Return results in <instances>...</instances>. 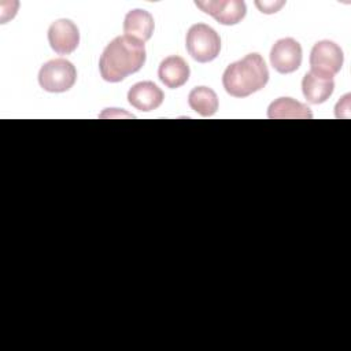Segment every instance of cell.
Here are the masks:
<instances>
[{
    "label": "cell",
    "instance_id": "obj_14",
    "mask_svg": "<svg viewBox=\"0 0 351 351\" xmlns=\"http://www.w3.org/2000/svg\"><path fill=\"white\" fill-rule=\"evenodd\" d=\"M189 107L202 117H211L218 110V96L208 86H195L188 95Z\"/></svg>",
    "mask_w": 351,
    "mask_h": 351
},
{
    "label": "cell",
    "instance_id": "obj_11",
    "mask_svg": "<svg viewBox=\"0 0 351 351\" xmlns=\"http://www.w3.org/2000/svg\"><path fill=\"white\" fill-rule=\"evenodd\" d=\"M189 74L191 70L188 63L184 58L178 55L165 58L158 69V77L160 82L170 89H177L182 86L189 80Z\"/></svg>",
    "mask_w": 351,
    "mask_h": 351
},
{
    "label": "cell",
    "instance_id": "obj_8",
    "mask_svg": "<svg viewBox=\"0 0 351 351\" xmlns=\"http://www.w3.org/2000/svg\"><path fill=\"white\" fill-rule=\"evenodd\" d=\"M48 43L58 55H69L80 44V30L70 19H56L48 27Z\"/></svg>",
    "mask_w": 351,
    "mask_h": 351
},
{
    "label": "cell",
    "instance_id": "obj_2",
    "mask_svg": "<svg viewBox=\"0 0 351 351\" xmlns=\"http://www.w3.org/2000/svg\"><path fill=\"white\" fill-rule=\"evenodd\" d=\"M267 81V66L256 52L230 63L222 74V85L226 93L233 97H247L265 88Z\"/></svg>",
    "mask_w": 351,
    "mask_h": 351
},
{
    "label": "cell",
    "instance_id": "obj_13",
    "mask_svg": "<svg viewBox=\"0 0 351 351\" xmlns=\"http://www.w3.org/2000/svg\"><path fill=\"white\" fill-rule=\"evenodd\" d=\"M270 119H311L313 112L308 106L292 99L278 97L267 108Z\"/></svg>",
    "mask_w": 351,
    "mask_h": 351
},
{
    "label": "cell",
    "instance_id": "obj_5",
    "mask_svg": "<svg viewBox=\"0 0 351 351\" xmlns=\"http://www.w3.org/2000/svg\"><path fill=\"white\" fill-rule=\"evenodd\" d=\"M343 62V49L330 40H321L311 48L310 66L314 71L333 77L341 70Z\"/></svg>",
    "mask_w": 351,
    "mask_h": 351
},
{
    "label": "cell",
    "instance_id": "obj_4",
    "mask_svg": "<svg viewBox=\"0 0 351 351\" xmlns=\"http://www.w3.org/2000/svg\"><path fill=\"white\" fill-rule=\"evenodd\" d=\"M77 81L75 66L67 59H52L44 63L38 71L40 86L51 93H62L74 86Z\"/></svg>",
    "mask_w": 351,
    "mask_h": 351
},
{
    "label": "cell",
    "instance_id": "obj_1",
    "mask_svg": "<svg viewBox=\"0 0 351 351\" xmlns=\"http://www.w3.org/2000/svg\"><path fill=\"white\" fill-rule=\"evenodd\" d=\"M144 43L130 36H118L104 48L99 59V71L107 82H121L137 73L145 63Z\"/></svg>",
    "mask_w": 351,
    "mask_h": 351
},
{
    "label": "cell",
    "instance_id": "obj_9",
    "mask_svg": "<svg viewBox=\"0 0 351 351\" xmlns=\"http://www.w3.org/2000/svg\"><path fill=\"white\" fill-rule=\"evenodd\" d=\"M165 99L162 89L152 81H141L134 85L128 92V101L136 110L148 112L156 110Z\"/></svg>",
    "mask_w": 351,
    "mask_h": 351
},
{
    "label": "cell",
    "instance_id": "obj_6",
    "mask_svg": "<svg viewBox=\"0 0 351 351\" xmlns=\"http://www.w3.org/2000/svg\"><path fill=\"white\" fill-rule=\"evenodd\" d=\"M302 47L292 37L277 40L270 49V63L273 69L281 74L296 71L302 64Z\"/></svg>",
    "mask_w": 351,
    "mask_h": 351
},
{
    "label": "cell",
    "instance_id": "obj_10",
    "mask_svg": "<svg viewBox=\"0 0 351 351\" xmlns=\"http://www.w3.org/2000/svg\"><path fill=\"white\" fill-rule=\"evenodd\" d=\"M335 89L333 77L310 70L302 80V92L306 100L311 104L326 101Z\"/></svg>",
    "mask_w": 351,
    "mask_h": 351
},
{
    "label": "cell",
    "instance_id": "obj_7",
    "mask_svg": "<svg viewBox=\"0 0 351 351\" xmlns=\"http://www.w3.org/2000/svg\"><path fill=\"white\" fill-rule=\"evenodd\" d=\"M195 5L226 26L237 25L247 14V5L241 0H197Z\"/></svg>",
    "mask_w": 351,
    "mask_h": 351
},
{
    "label": "cell",
    "instance_id": "obj_12",
    "mask_svg": "<svg viewBox=\"0 0 351 351\" xmlns=\"http://www.w3.org/2000/svg\"><path fill=\"white\" fill-rule=\"evenodd\" d=\"M155 29V22L152 15L141 8L130 10L123 19V33L143 43L152 37Z\"/></svg>",
    "mask_w": 351,
    "mask_h": 351
},
{
    "label": "cell",
    "instance_id": "obj_3",
    "mask_svg": "<svg viewBox=\"0 0 351 351\" xmlns=\"http://www.w3.org/2000/svg\"><path fill=\"white\" fill-rule=\"evenodd\" d=\"M185 47L193 60L208 63L219 55L221 37L211 26L195 23L186 32Z\"/></svg>",
    "mask_w": 351,
    "mask_h": 351
},
{
    "label": "cell",
    "instance_id": "obj_15",
    "mask_svg": "<svg viewBox=\"0 0 351 351\" xmlns=\"http://www.w3.org/2000/svg\"><path fill=\"white\" fill-rule=\"evenodd\" d=\"M255 4L261 10V12H263V14H273V12H277L285 3L284 1H270V3L256 1Z\"/></svg>",
    "mask_w": 351,
    "mask_h": 351
}]
</instances>
